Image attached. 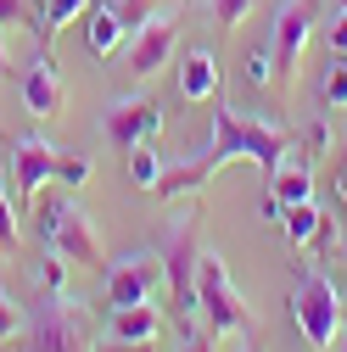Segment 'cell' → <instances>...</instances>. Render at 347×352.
<instances>
[{
  "mask_svg": "<svg viewBox=\"0 0 347 352\" xmlns=\"http://www.w3.org/2000/svg\"><path fill=\"white\" fill-rule=\"evenodd\" d=\"M196 307H202V319H207L213 336H224V330H252V307L235 296L230 269H224L219 252H202V257H196Z\"/></svg>",
  "mask_w": 347,
  "mask_h": 352,
  "instance_id": "obj_3",
  "label": "cell"
},
{
  "mask_svg": "<svg viewBox=\"0 0 347 352\" xmlns=\"http://www.w3.org/2000/svg\"><path fill=\"white\" fill-rule=\"evenodd\" d=\"M196 224L191 218H180V224L168 230L162 241V274H168V302H174V314H196Z\"/></svg>",
  "mask_w": 347,
  "mask_h": 352,
  "instance_id": "obj_5",
  "label": "cell"
},
{
  "mask_svg": "<svg viewBox=\"0 0 347 352\" xmlns=\"http://www.w3.org/2000/svg\"><path fill=\"white\" fill-rule=\"evenodd\" d=\"M341 257H347V246H341Z\"/></svg>",
  "mask_w": 347,
  "mask_h": 352,
  "instance_id": "obj_39",
  "label": "cell"
},
{
  "mask_svg": "<svg viewBox=\"0 0 347 352\" xmlns=\"http://www.w3.org/2000/svg\"><path fill=\"white\" fill-rule=\"evenodd\" d=\"M302 146H308V157H330V146H336L330 123H325V118H319V123H308V135H302Z\"/></svg>",
  "mask_w": 347,
  "mask_h": 352,
  "instance_id": "obj_29",
  "label": "cell"
},
{
  "mask_svg": "<svg viewBox=\"0 0 347 352\" xmlns=\"http://www.w3.org/2000/svg\"><path fill=\"white\" fill-rule=\"evenodd\" d=\"M23 101H28V112H39V118L62 112V78H56L51 51H39V56L28 62V73H23Z\"/></svg>",
  "mask_w": 347,
  "mask_h": 352,
  "instance_id": "obj_13",
  "label": "cell"
},
{
  "mask_svg": "<svg viewBox=\"0 0 347 352\" xmlns=\"http://www.w3.org/2000/svg\"><path fill=\"white\" fill-rule=\"evenodd\" d=\"M118 39H123V17L112 6H90V51L96 56H112Z\"/></svg>",
  "mask_w": 347,
  "mask_h": 352,
  "instance_id": "obj_18",
  "label": "cell"
},
{
  "mask_svg": "<svg viewBox=\"0 0 347 352\" xmlns=\"http://www.w3.org/2000/svg\"><path fill=\"white\" fill-rule=\"evenodd\" d=\"M257 212H264V224H280V218H286V201H280V196L269 190L264 201H257Z\"/></svg>",
  "mask_w": 347,
  "mask_h": 352,
  "instance_id": "obj_31",
  "label": "cell"
},
{
  "mask_svg": "<svg viewBox=\"0 0 347 352\" xmlns=\"http://www.w3.org/2000/svg\"><path fill=\"white\" fill-rule=\"evenodd\" d=\"M341 12H347V0H341Z\"/></svg>",
  "mask_w": 347,
  "mask_h": 352,
  "instance_id": "obj_38",
  "label": "cell"
},
{
  "mask_svg": "<svg viewBox=\"0 0 347 352\" xmlns=\"http://www.w3.org/2000/svg\"><path fill=\"white\" fill-rule=\"evenodd\" d=\"M56 157H62V151H56L51 140H39V135H17V140H12V179H17V190H23L28 201L56 179Z\"/></svg>",
  "mask_w": 347,
  "mask_h": 352,
  "instance_id": "obj_8",
  "label": "cell"
},
{
  "mask_svg": "<svg viewBox=\"0 0 347 352\" xmlns=\"http://www.w3.org/2000/svg\"><path fill=\"white\" fill-rule=\"evenodd\" d=\"M241 73H246V84H252V90H264V84L275 78V56H269V51H252Z\"/></svg>",
  "mask_w": 347,
  "mask_h": 352,
  "instance_id": "obj_25",
  "label": "cell"
},
{
  "mask_svg": "<svg viewBox=\"0 0 347 352\" xmlns=\"http://www.w3.org/2000/svg\"><path fill=\"white\" fill-rule=\"evenodd\" d=\"M314 17H319L314 0H286V6H280V17H275V51H269L280 78H297L302 45H308V34H314Z\"/></svg>",
  "mask_w": 347,
  "mask_h": 352,
  "instance_id": "obj_7",
  "label": "cell"
},
{
  "mask_svg": "<svg viewBox=\"0 0 347 352\" xmlns=\"http://www.w3.org/2000/svg\"><path fill=\"white\" fill-rule=\"evenodd\" d=\"M56 179L78 190L84 179H90V157H56Z\"/></svg>",
  "mask_w": 347,
  "mask_h": 352,
  "instance_id": "obj_27",
  "label": "cell"
},
{
  "mask_svg": "<svg viewBox=\"0 0 347 352\" xmlns=\"http://www.w3.org/2000/svg\"><path fill=\"white\" fill-rule=\"evenodd\" d=\"M269 190L291 207V201H314V173H308V162H280L275 173H269Z\"/></svg>",
  "mask_w": 347,
  "mask_h": 352,
  "instance_id": "obj_16",
  "label": "cell"
},
{
  "mask_svg": "<svg viewBox=\"0 0 347 352\" xmlns=\"http://www.w3.org/2000/svg\"><path fill=\"white\" fill-rule=\"evenodd\" d=\"M180 96L185 101L219 96V56H213V51H185V62H180Z\"/></svg>",
  "mask_w": 347,
  "mask_h": 352,
  "instance_id": "obj_15",
  "label": "cell"
},
{
  "mask_svg": "<svg viewBox=\"0 0 347 352\" xmlns=\"http://www.w3.org/2000/svg\"><path fill=\"white\" fill-rule=\"evenodd\" d=\"M319 224H325V218H319V207H314V201H291V207H286V218H280V230H286V241H291V246H314Z\"/></svg>",
  "mask_w": 347,
  "mask_h": 352,
  "instance_id": "obj_17",
  "label": "cell"
},
{
  "mask_svg": "<svg viewBox=\"0 0 347 352\" xmlns=\"http://www.w3.org/2000/svg\"><path fill=\"white\" fill-rule=\"evenodd\" d=\"M78 319H84V307H73L67 296H56L51 314L34 319V352H84V330H78Z\"/></svg>",
  "mask_w": 347,
  "mask_h": 352,
  "instance_id": "obj_10",
  "label": "cell"
},
{
  "mask_svg": "<svg viewBox=\"0 0 347 352\" xmlns=\"http://www.w3.org/2000/svg\"><path fill=\"white\" fill-rule=\"evenodd\" d=\"M162 330V307L157 302H129V307H112L107 319V336L123 341V346H151V336Z\"/></svg>",
  "mask_w": 347,
  "mask_h": 352,
  "instance_id": "obj_12",
  "label": "cell"
},
{
  "mask_svg": "<svg viewBox=\"0 0 347 352\" xmlns=\"http://www.w3.org/2000/svg\"><path fill=\"white\" fill-rule=\"evenodd\" d=\"M118 352H146V346H123V341H118Z\"/></svg>",
  "mask_w": 347,
  "mask_h": 352,
  "instance_id": "obj_36",
  "label": "cell"
},
{
  "mask_svg": "<svg viewBox=\"0 0 347 352\" xmlns=\"http://www.w3.org/2000/svg\"><path fill=\"white\" fill-rule=\"evenodd\" d=\"M174 39H180V17H151V23L135 34V45H129V73H135V78H151V73L168 62Z\"/></svg>",
  "mask_w": 347,
  "mask_h": 352,
  "instance_id": "obj_11",
  "label": "cell"
},
{
  "mask_svg": "<svg viewBox=\"0 0 347 352\" xmlns=\"http://www.w3.org/2000/svg\"><path fill=\"white\" fill-rule=\"evenodd\" d=\"M286 129H269V123H246V118H235L224 101L213 107V146L202 151L207 157V168L219 173V168H230V162H257L264 173H275L280 162H286Z\"/></svg>",
  "mask_w": 347,
  "mask_h": 352,
  "instance_id": "obj_1",
  "label": "cell"
},
{
  "mask_svg": "<svg viewBox=\"0 0 347 352\" xmlns=\"http://www.w3.org/2000/svg\"><path fill=\"white\" fill-rule=\"evenodd\" d=\"M241 352H257V346H252V341H246V346H241Z\"/></svg>",
  "mask_w": 347,
  "mask_h": 352,
  "instance_id": "obj_37",
  "label": "cell"
},
{
  "mask_svg": "<svg viewBox=\"0 0 347 352\" xmlns=\"http://www.w3.org/2000/svg\"><path fill=\"white\" fill-rule=\"evenodd\" d=\"M185 352H213V330H185Z\"/></svg>",
  "mask_w": 347,
  "mask_h": 352,
  "instance_id": "obj_32",
  "label": "cell"
},
{
  "mask_svg": "<svg viewBox=\"0 0 347 352\" xmlns=\"http://www.w3.org/2000/svg\"><path fill=\"white\" fill-rule=\"evenodd\" d=\"M157 129H162V107L146 101V96H129L107 112V140L112 146H140V140H157Z\"/></svg>",
  "mask_w": 347,
  "mask_h": 352,
  "instance_id": "obj_9",
  "label": "cell"
},
{
  "mask_svg": "<svg viewBox=\"0 0 347 352\" xmlns=\"http://www.w3.org/2000/svg\"><path fill=\"white\" fill-rule=\"evenodd\" d=\"M157 173H162V151H157V140L129 146V179H135L140 190H151V185H157Z\"/></svg>",
  "mask_w": 347,
  "mask_h": 352,
  "instance_id": "obj_19",
  "label": "cell"
},
{
  "mask_svg": "<svg viewBox=\"0 0 347 352\" xmlns=\"http://www.w3.org/2000/svg\"><path fill=\"white\" fill-rule=\"evenodd\" d=\"M84 6H96V0H45V39H51L62 23H73Z\"/></svg>",
  "mask_w": 347,
  "mask_h": 352,
  "instance_id": "obj_22",
  "label": "cell"
},
{
  "mask_svg": "<svg viewBox=\"0 0 347 352\" xmlns=\"http://www.w3.org/2000/svg\"><path fill=\"white\" fill-rule=\"evenodd\" d=\"M319 96H325V107H330V112H336V107H347V51H336V56H330V67H325V90H319Z\"/></svg>",
  "mask_w": 347,
  "mask_h": 352,
  "instance_id": "obj_20",
  "label": "cell"
},
{
  "mask_svg": "<svg viewBox=\"0 0 347 352\" xmlns=\"http://www.w3.org/2000/svg\"><path fill=\"white\" fill-rule=\"evenodd\" d=\"M213 179V168H207V157H191V162H162V173H157V185L146 190V196H157V201H168V196H191V190H202Z\"/></svg>",
  "mask_w": 347,
  "mask_h": 352,
  "instance_id": "obj_14",
  "label": "cell"
},
{
  "mask_svg": "<svg viewBox=\"0 0 347 352\" xmlns=\"http://www.w3.org/2000/svg\"><path fill=\"white\" fill-rule=\"evenodd\" d=\"M291 324H297V336L308 341L314 352H330L336 346V330H341V296H336V285L325 280V274H302L297 285H291Z\"/></svg>",
  "mask_w": 347,
  "mask_h": 352,
  "instance_id": "obj_2",
  "label": "cell"
},
{
  "mask_svg": "<svg viewBox=\"0 0 347 352\" xmlns=\"http://www.w3.org/2000/svg\"><path fill=\"white\" fill-rule=\"evenodd\" d=\"M23 330H28V314H23L12 296H0V341H17Z\"/></svg>",
  "mask_w": 347,
  "mask_h": 352,
  "instance_id": "obj_23",
  "label": "cell"
},
{
  "mask_svg": "<svg viewBox=\"0 0 347 352\" xmlns=\"http://www.w3.org/2000/svg\"><path fill=\"white\" fill-rule=\"evenodd\" d=\"M45 241L51 252H62L67 263H78V269H96L101 263V241H96V224L78 212V201L67 196H51L45 201Z\"/></svg>",
  "mask_w": 347,
  "mask_h": 352,
  "instance_id": "obj_4",
  "label": "cell"
},
{
  "mask_svg": "<svg viewBox=\"0 0 347 352\" xmlns=\"http://www.w3.org/2000/svg\"><path fill=\"white\" fill-rule=\"evenodd\" d=\"M6 67H12V62H6V45H0V78H6Z\"/></svg>",
  "mask_w": 347,
  "mask_h": 352,
  "instance_id": "obj_35",
  "label": "cell"
},
{
  "mask_svg": "<svg viewBox=\"0 0 347 352\" xmlns=\"http://www.w3.org/2000/svg\"><path fill=\"white\" fill-rule=\"evenodd\" d=\"M0 246H17V207H12V196H6V185H0Z\"/></svg>",
  "mask_w": 347,
  "mask_h": 352,
  "instance_id": "obj_28",
  "label": "cell"
},
{
  "mask_svg": "<svg viewBox=\"0 0 347 352\" xmlns=\"http://www.w3.org/2000/svg\"><path fill=\"white\" fill-rule=\"evenodd\" d=\"M162 252H140V257H123L107 269V302L112 307H129V302H157V285H162Z\"/></svg>",
  "mask_w": 347,
  "mask_h": 352,
  "instance_id": "obj_6",
  "label": "cell"
},
{
  "mask_svg": "<svg viewBox=\"0 0 347 352\" xmlns=\"http://www.w3.org/2000/svg\"><path fill=\"white\" fill-rule=\"evenodd\" d=\"M330 51H347V12L330 23Z\"/></svg>",
  "mask_w": 347,
  "mask_h": 352,
  "instance_id": "obj_33",
  "label": "cell"
},
{
  "mask_svg": "<svg viewBox=\"0 0 347 352\" xmlns=\"http://www.w3.org/2000/svg\"><path fill=\"white\" fill-rule=\"evenodd\" d=\"M39 274H45L51 296H67V257H62V252H51L45 263H39Z\"/></svg>",
  "mask_w": 347,
  "mask_h": 352,
  "instance_id": "obj_26",
  "label": "cell"
},
{
  "mask_svg": "<svg viewBox=\"0 0 347 352\" xmlns=\"http://www.w3.org/2000/svg\"><path fill=\"white\" fill-rule=\"evenodd\" d=\"M341 352H347V346H341Z\"/></svg>",
  "mask_w": 347,
  "mask_h": 352,
  "instance_id": "obj_40",
  "label": "cell"
},
{
  "mask_svg": "<svg viewBox=\"0 0 347 352\" xmlns=\"http://www.w3.org/2000/svg\"><path fill=\"white\" fill-rule=\"evenodd\" d=\"M112 12L123 17V34H140V28L151 23V12H157V0H118Z\"/></svg>",
  "mask_w": 347,
  "mask_h": 352,
  "instance_id": "obj_21",
  "label": "cell"
},
{
  "mask_svg": "<svg viewBox=\"0 0 347 352\" xmlns=\"http://www.w3.org/2000/svg\"><path fill=\"white\" fill-rule=\"evenodd\" d=\"M17 23H34L28 0H0V28H17Z\"/></svg>",
  "mask_w": 347,
  "mask_h": 352,
  "instance_id": "obj_30",
  "label": "cell"
},
{
  "mask_svg": "<svg viewBox=\"0 0 347 352\" xmlns=\"http://www.w3.org/2000/svg\"><path fill=\"white\" fill-rule=\"evenodd\" d=\"M336 196H341V207H347V162L336 168Z\"/></svg>",
  "mask_w": 347,
  "mask_h": 352,
  "instance_id": "obj_34",
  "label": "cell"
},
{
  "mask_svg": "<svg viewBox=\"0 0 347 352\" xmlns=\"http://www.w3.org/2000/svg\"><path fill=\"white\" fill-rule=\"evenodd\" d=\"M207 12H213V23H219V28H235V23L252 12V0H207Z\"/></svg>",
  "mask_w": 347,
  "mask_h": 352,
  "instance_id": "obj_24",
  "label": "cell"
}]
</instances>
